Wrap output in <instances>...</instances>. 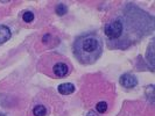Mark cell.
Here are the masks:
<instances>
[{"instance_id":"cell-2","label":"cell","mask_w":155,"mask_h":116,"mask_svg":"<svg viewBox=\"0 0 155 116\" xmlns=\"http://www.w3.org/2000/svg\"><path fill=\"white\" fill-rule=\"evenodd\" d=\"M123 31H124V23L119 19L111 21L104 28V33L110 39H117L118 37H120L123 35Z\"/></svg>"},{"instance_id":"cell-11","label":"cell","mask_w":155,"mask_h":116,"mask_svg":"<svg viewBox=\"0 0 155 116\" xmlns=\"http://www.w3.org/2000/svg\"><path fill=\"white\" fill-rule=\"evenodd\" d=\"M67 12H68V8L65 5H58L57 7H56V13L58 14V15H64V14H67Z\"/></svg>"},{"instance_id":"cell-10","label":"cell","mask_w":155,"mask_h":116,"mask_svg":"<svg viewBox=\"0 0 155 116\" xmlns=\"http://www.w3.org/2000/svg\"><path fill=\"white\" fill-rule=\"evenodd\" d=\"M146 55L149 57V65H150V69L153 70V64H154V59H153V43H150V45L148 48V51Z\"/></svg>"},{"instance_id":"cell-6","label":"cell","mask_w":155,"mask_h":116,"mask_svg":"<svg viewBox=\"0 0 155 116\" xmlns=\"http://www.w3.org/2000/svg\"><path fill=\"white\" fill-rule=\"evenodd\" d=\"M74 91H75V86L72 84H69V83L58 86V92L63 95H69L71 93H74Z\"/></svg>"},{"instance_id":"cell-1","label":"cell","mask_w":155,"mask_h":116,"mask_svg":"<svg viewBox=\"0 0 155 116\" xmlns=\"http://www.w3.org/2000/svg\"><path fill=\"white\" fill-rule=\"evenodd\" d=\"M75 54L81 62L89 64L99 58L101 54V43L93 35L82 36L75 43Z\"/></svg>"},{"instance_id":"cell-8","label":"cell","mask_w":155,"mask_h":116,"mask_svg":"<svg viewBox=\"0 0 155 116\" xmlns=\"http://www.w3.org/2000/svg\"><path fill=\"white\" fill-rule=\"evenodd\" d=\"M33 114H34V116H46V114H47L46 107L42 106V105H39V106L34 107V109H33Z\"/></svg>"},{"instance_id":"cell-9","label":"cell","mask_w":155,"mask_h":116,"mask_svg":"<svg viewBox=\"0 0 155 116\" xmlns=\"http://www.w3.org/2000/svg\"><path fill=\"white\" fill-rule=\"evenodd\" d=\"M34 13H31V12H25L22 15V19L25 22L27 23H31V21H34Z\"/></svg>"},{"instance_id":"cell-7","label":"cell","mask_w":155,"mask_h":116,"mask_svg":"<svg viewBox=\"0 0 155 116\" xmlns=\"http://www.w3.org/2000/svg\"><path fill=\"white\" fill-rule=\"evenodd\" d=\"M107 109H109V106H107V102H105V101H99V102L96 105V110H97V113H99V114L106 113Z\"/></svg>"},{"instance_id":"cell-4","label":"cell","mask_w":155,"mask_h":116,"mask_svg":"<svg viewBox=\"0 0 155 116\" xmlns=\"http://www.w3.org/2000/svg\"><path fill=\"white\" fill-rule=\"evenodd\" d=\"M119 81H120L121 86H124L125 88H133V87H135L137 84H138L137 78L134 77V76H132V74H130V73L123 74L120 77V79H119Z\"/></svg>"},{"instance_id":"cell-5","label":"cell","mask_w":155,"mask_h":116,"mask_svg":"<svg viewBox=\"0 0 155 116\" xmlns=\"http://www.w3.org/2000/svg\"><path fill=\"white\" fill-rule=\"evenodd\" d=\"M11 39V30L7 26H0V44L7 42Z\"/></svg>"},{"instance_id":"cell-12","label":"cell","mask_w":155,"mask_h":116,"mask_svg":"<svg viewBox=\"0 0 155 116\" xmlns=\"http://www.w3.org/2000/svg\"><path fill=\"white\" fill-rule=\"evenodd\" d=\"M86 116H98V115H97V114H96L94 111H92V110H90V111H89V113L86 114Z\"/></svg>"},{"instance_id":"cell-3","label":"cell","mask_w":155,"mask_h":116,"mask_svg":"<svg viewBox=\"0 0 155 116\" xmlns=\"http://www.w3.org/2000/svg\"><path fill=\"white\" fill-rule=\"evenodd\" d=\"M53 76L56 78H64L69 74V66L68 64L63 61L56 59L54 62V65L51 66Z\"/></svg>"}]
</instances>
